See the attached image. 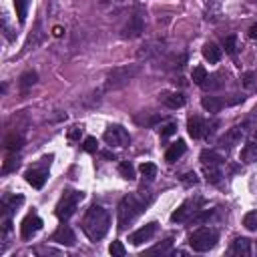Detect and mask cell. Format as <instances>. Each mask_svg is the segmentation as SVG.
<instances>
[{
  "label": "cell",
  "instance_id": "cell-11",
  "mask_svg": "<svg viewBox=\"0 0 257 257\" xmlns=\"http://www.w3.org/2000/svg\"><path fill=\"white\" fill-rule=\"evenodd\" d=\"M157 229H159V223H157V221H151V223L139 227L135 233H131V235H128V241H131L133 245H141V243H145V241H151L153 235L157 233Z\"/></svg>",
  "mask_w": 257,
  "mask_h": 257
},
{
  "label": "cell",
  "instance_id": "cell-16",
  "mask_svg": "<svg viewBox=\"0 0 257 257\" xmlns=\"http://www.w3.org/2000/svg\"><path fill=\"white\" fill-rule=\"evenodd\" d=\"M243 135H245V128H243V124H237V126L229 128V131H227V133H225V135L219 139V145H221L223 149H231L233 145L241 143Z\"/></svg>",
  "mask_w": 257,
  "mask_h": 257
},
{
  "label": "cell",
  "instance_id": "cell-8",
  "mask_svg": "<svg viewBox=\"0 0 257 257\" xmlns=\"http://www.w3.org/2000/svg\"><path fill=\"white\" fill-rule=\"evenodd\" d=\"M243 100H245V96H239V94H235L233 98H223V96H203V98H201V106H203L207 112H219L221 108L239 104V102H243Z\"/></svg>",
  "mask_w": 257,
  "mask_h": 257
},
{
  "label": "cell",
  "instance_id": "cell-19",
  "mask_svg": "<svg viewBox=\"0 0 257 257\" xmlns=\"http://www.w3.org/2000/svg\"><path fill=\"white\" fill-rule=\"evenodd\" d=\"M229 255H251V241L245 237H237L229 247Z\"/></svg>",
  "mask_w": 257,
  "mask_h": 257
},
{
  "label": "cell",
  "instance_id": "cell-44",
  "mask_svg": "<svg viewBox=\"0 0 257 257\" xmlns=\"http://www.w3.org/2000/svg\"><path fill=\"white\" fill-rule=\"evenodd\" d=\"M102 157H106V159H114V155H112V153H108V151H104V153H102Z\"/></svg>",
  "mask_w": 257,
  "mask_h": 257
},
{
  "label": "cell",
  "instance_id": "cell-3",
  "mask_svg": "<svg viewBox=\"0 0 257 257\" xmlns=\"http://www.w3.org/2000/svg\"><path fill=\"white\" fill-rule=\"evenodd\" d=\"M141 66L139 64H124V66H116L112 68L106 78H104V90H116L122 88L124 84H128L137 74H139Z\"/></svg>",
  "mask_w": 257,
  "mask_h": 257
},
{
  "label": "cell",
  "instance_id": "cell-24",
  "mask_svg": "<svg viewBox=\"0 0 257 257\" xmlns=\"http://www.w3.org/2000/svg\"><path fill=\"white\" fill-rule=\"evenodd\" d=\"M36 80H38V74L34 72V70H26V72H22L20 74V78H18V84H20V88H30V86H34L36 84Z\"/></svg>",
  "mask_w": 257,
  "mask_h": 257
},
{
  "label": "cell",
  "instance_id": "cell-27",
  "mask_svg": "<svg viewBox=\"0 0 257 257\" xmlns=\"http://www.w3.org/2000/svg\"><path fill=\"white\" fill-rule=\"evenodd\" d=\"M139 171H141L143 179H147V181H153L157 177V165H153V163H143L139 167Z\"/></svg>",
  "mask_w": 257,
  "mask_h": 257
},
{
  "label": "cell",
  "instance_id": "cell-4",
  "mask_svg": "<svg viewBox=\"0 0 257 257\" xmlns=\"http://www.w3.org/2000/svg\"><path fill=\"white\" fill-rule=\"evenodd\" d=\"M82 199H84V193H82V191L66 189V191L62 193L60 201L56 203V209H54L56 217H58L60 221H68V219L76 213V207L80 205V201H82Z\"/></svg>",
  "mask_w": 257,
  "mask_h": 257
},
{
  "label": "cell",
  "instance_id": "cell-43",
  "mask_svg": "<svg viewBox=\"0 0 257 257\" xmlns=\"http://www.w3.org/2000/svg\"><path fill=\"white\" fill-rule=\"evenodd\" d=\"M54 36H62V28H60V26L54 28Z\"/></svg>",
  "mask_w": 257,
  "mask_h": 257
},
{
  "label": "cell",
  "instance_id": "cell-17",
  "mask_svg": "<svg viewBox=\"0 0 257 257\" xmlns=\"http://www.w3.org/2000/svg\"><path fill=\"white\" fill-rule=\"evenodd\" d=\"M185 151H187V145H185L183 139H179L177 143H173V145L167 149V153H165V161H167V163H175V161H179V159L185 155Z\"/></svg>",
  "mask_w": 257,
  "mask_h": 257
},
{
  "label": "cell",
  "instance_id": "cell-26",
  "mask_svg": "<svg viewBox=\"0 0 257 257\" xmlns=\"http://www.w3.org/2000/svg\"><path fill=\"white\" fill-rule=\"evenodd\" d=\"M118 173H120V177L126 179V181H133V179H135V167H133L128 161H120V163H118Z\"/></svg>",
  "mask_w": 257,
  "mask_h": 257
},
{
  "label": "cell",
  "instance_id": "cell-20",
  "mask_svg": "<svg viewBox=\"0 0 257 257\" xmlns=\"http://www.w3.org/2000/svg\"><path fill=\"white\" fill-rule=\"evenodd\" d=\"M239 159H241V163H245V165H249V163H255V161H257V141H255V139H253V141H249V143H245V147L241 149Z\"/></svg>",
  "mask_w": 257,
  "mask_h": 257
},
{
  "label": "cell",
  "instance_id": "cell-10",
  "mask_svg": "<svg viewBox=\"0 0 257 257\" xmlns=\"http://www.w3.org/2000/svg\"><path fill=\"white\" fill-rule=\"evenodd\" d=\"M143 32H145V16H143L141 12H135V14L128 18V22L124 24L120 36L133 40V38H139Z\"/></svg>",
  "mask_w": 257,
  "mask_h": 257
},
{
  "label": "cell",
  "instance_id": "cell-33",
  "mask_svg": "<svg viewBox=\"0 0 257 257\" xmlns=\"http://www.w3.org/2000/svg\"><path fill=\"white\" fill-rule=\"evenodd\" d=\"M108 253H110L112 257H124L126 249H124V245H122L120 241H112L110 247H108Z\"/></svg>",
  "mask_w": 257,
  "mask_h": 257
},
{
  "label": "cell",
  "instance_id": "cell-35",
  "mask_svg": "<svg viewBox=\"0 0 257 257\" xmlns=\"http://www.w3.org/2000/svg\"><path fill=\"white\" fill-rule=\"evenodd\" d=\"M159 133H161V139H167V137L175 135L177 133V122H167L165 126L159 128Z\"/></svg>",
  "mask_w": 257,
  "mask_h": 257
},
{
  "label": "cell",
  "instance_id": "cell-12",
  "mask_svg": "<svg viewBox=\"0 0 257 257\" xmlns=\"http://www.w3.org/2000/svg\"><path fill=\"white\" fill-rule=\"evenodd\" d=\"M40 229H42V219L38 215L30 213L24 217V221L20 225V235H22V239H32Z\"/></svg>",
  "mask_w": 257,
  "mask_h": 257
},
{
  "label": "cell",
  "instance_id": "cell-41",
  "mask_svg": "<svg viewBox=\"0 0 257 257\" xmlns=\"http://www.w3.org/2000/svg\"><path fill=\"white\" fill-rule=\"evenodd\" d=\"M171 243H173V239L169 237V239H167V241H165L163 245H157V247H153V249H149L147 253H165V251H167V249L171 247Z\"/></svg>",
  "mask_w": 257,
  "mask_h": 257
},
{
  "label": "cell",
  "instance_id": "cell-32",
  "mask_svg": "<svg viewBox=\"0 0 257 257\" xmlns=\"http://www.w3.org/2000/svg\"><path fill=\"white\" fill-rule=\"evenodd\" d=\"M219 78H221V74H211V76H207V80L203 82V88H207V90H215V88L223 86V80H219Z\"/></svg>",
  "mask_w": 257,
  "mask_h": 257
},
{
  "label": "cell",
  "instance_id": "cell-14",
  "mask_svg": "<svg viewBox=\"0 0 257 257\" xmlns=\"http://www.w3.org/2000/svg\"><path fill=\"white\" fill-rule=\"evenodd\" d=\"M159 100H161L167 108H181V106H185V102H187L185 94H183V92H177V90H163V92H159Z\"/></svg>",
  "mask_w": 257,
  "mask_h": 257
},
{
  "label": "cell",
  "instance_id": "cell-29",
  "mask_svg": "<svg viewBox=\"0 0 257 257\" xmlns=\"http://www.w3.org/2000/svg\"><path fill=\"white\" fill-rule=\"evenodd\" d=\"M20 147H22V137L20 135H10L6 139V151L8 153H16Z\"/></svg>",
  "mask_w": 257,
  "mask_h": 257
},
{
  "label": "cell",
  "instance_id": "cell-15",
  "mask_svg": "<svg viewBox=\"0 0 257 257\" xmlns=\"http://www.w3.org/2000/svg\"><path fill=\"white\" fill-rule=\"evenodd\" d=\"M50 241L60 243V245H66V247H72V245L76 243V235H74V231H72L68 225H60V227L52 233Z\"/></svg>",
  "mask_w": 257,
  "mask_h": 257
},
{
  "label": "cell",
  "instance_id": "cell-18",
  "mask_svg": "<svg viewBox=\"0 0 257 257\" xmlns=\"http://www.w3.org/2000/svg\"><path fill=\"white\" fill-rule=\"evenodd\" d=\"M221 56H223V50H221L215 42L203 44V58H205L209 64H217V62L221 60Z\"/></svg>",
  "mask_w": 257,
  "mask_h": 257
},
{
  "label": "cell",
  "instance_id": "cell-39",
  "mask_svg": "<svg viewBox=\"0 0 257 257\" xmlns=\"http://www.w3.org/2000/svg\"><path fill=\"white\" fill-rule=\"evenodd\" d=\"M96 147H98V143H96V139H94V137H86V139H84V143H82V149H84L86 153H94V151H96Z\"/></svg>",
  "mask_w": 257,
  "mask_h": 257
},
{
  "label": "cell",
  "instance_id": "cell-45",
  "mask_svg": "<svg viewBox=\"0 0 257 257\" xmlns=\"http://www.w3.org/2000/svg\"><path fill=\"white\" fill-rule=\"evenodd\" d=\"M253 139H255V141H257V126H255V128H253Z\"/></svg>",
  "mask_w": 257,
  "mask_h": 257
},
{
  "label": "cell",
  "instance_id": "cell-40",
  "mask_svg": "<svg viewBox=\"0 0 257 257\" xmlns=\"http://www.w3.org/2000/svg\"><path fill=\"white\" fill-rule=\"evenodd\" d=\"M16 167H18V157H8L6 163H4V167H2V173H10Z\"/></svg>",
  "mask_w": 257,
  "mask_h": 257
},
{
  "label": "cell",
  "instance_id": "cell-28",
  "mask_svg": "<svg viewBox=\"0 0 257 257\" xmlns=\"http://www.w3.org/2000/svg\"><path fill=\"white\" fill-rule=\"evenodd\" d=\"M207 70H205V66H195L193 68V72H191V78H193V82L195 84H199V86H203V82L207 80Z\"/></svg>",
  "mask_w": 257,
  "mask_h": 257
},
{
  "label": "cell",
  "instance_id": "cell-31",
  "mask_svg": "<svg viewBox=\"0 0 257 257\" xmlns=\"http://www.w3.org/2000/svg\"><path fill=\"white\" fill-rule=\"evenodd\" d=\"M223 48H225V52H227V54L235 56V54H237V36H235V34L227 36V38L223 40Z\"/></svg>",
  "mask_w": 257,
  "mask_h": 257
},
{
  "label": "cell",
  "instance_id": "cell-38",
  "mask_svg": "<svg viewBox=\"0 0 257 257\" xmlns=\"http://www.w3.org/2000/svg\"><path fill=\"white\" fill-rule=\"evenodd\" d=\"M66 137H68V141H78L82 137V126H78V124L70 126L68 133H66Z\"/></svg>",
  "mask_w": 257,
  "mask_h": 257
},
{
  "label": "cell",
  "instance_id": "cell-2",
  "mask_svg": "<svg viewBox=\"0 0 257 257\" xmlns=\"http://www.w3.org/2000/svg\"><path fill=\"white\" fill-rule=\"evenodd\" d=\"M110 227V213L102 205H90L82 219V231L90 241H100Z\"/></svg>",
  "mask_w": 257,
  "mask_h": 257
},
{
  "label": "cell",
  "instance_id": "cell-30",
  "mask_svg": "<svg viewBox=\"0 0 257 257\" xmlns=\"http://www.w3.org/2000/svg\"><path fill=\"white\" fill-rule=\"evenodd\" d=\"M243 227L249 231H257V211H249L243 217Z\"/></svg>",
  "mask_w": 257,
  "mask_h": 257
},
{
  "label": "cell",
  "instance_id": "cell-34",
  "mask_svg": "<svg viewBox=\"0 0 257 257\" xmlns=\"http://www.w3.org/2000/svg\"><path fill=\"white\" fill-rule=\"evenodd\" d=\"M241 82L245 88H253L257 84V74L255 72H243L241 74Z\"/></svg>",
  "mask_w": 257,
  "mask_h": 257
},
{
  "label": "cell",
  "instance_id": "cell-6",
  "mask_svg": "<svg viewBox=\"0 0 257 257\" xmlns=\"http://www.w3.org/2000/svg\"><path fill=\"white\" fill-rule=\"evenodd\" d=\"M203 203H205L203 197H197V195L185 199V201L179 205V209L173 211L171 221H173V223H185V221H191V217H193L195 213L201 211V205H203Z\"/></svg>",
  "mask_w": 257,
  "mask_h": 257
},
{
  "label": "cell",
  "instance_id": "cell-9",
  "mask_svg": "<svg viewBox=\"0 0 257 257\" xmlns=\"http://www.w3.org/2000/svg\"><path fill=\"white\" fill-rule=\"evenodd\" d=\"M102 139H104V143H106L108 147H126V145L131 143L128 131H126L124 126H120V124H110V126L104 131Z\"/></svg>",
  "mask_w": 257,
  "mask_h": 257
},
{
  "label": "cell",
  "instance_id": "cell-5",
  "mask_svg": "<svg viewBox=\"0 0 257 257\" xmlns=\"http://www.w3.org/2000/svg\"><path fill=\"white\" fill-rule=\"evenodd\" d=\"M219 241V231L211 229V227H199L197 231H193L189 235V245L193 251L197 253H205L209 249H213Z\"/></svg>",
  "mask_w": 257,
  "mask_h": 257
},
{
  "label": "cell",
  "instance_id": "cell-22",
  "mask_svg": "<svg viewBox=\"0 0 257 257\" xmlns=\"http://www.w3.org/2000/svg\"><path fill=\"white\" fill-rule=\"evenodd\" d=\"M201 165H223V157L219 155V153H215V151H209V149H205L203 153H201Z\"/></svg>",
  "mask_w": 257,
  "mask_h": 257
},
{
  "label": "cell",
  "instance_id": "cell-25",
  "mask_svg": "<svg viewBox=\"0 0 257 257\" xmlns=\"http://www.w3.org/2000/svg\"><path fill=\"white\" fill-rule=\"evenodd\" d=\"M28 6H30V0H14V8H16V16H18V22L20 24L26 22Z\"/></svg>",
  "mask_w": 257,
  "mask_h": 257
},
{
  "label": "cell",
  "instance_id": "cell-23",
  "mask_svg": "<svg viewBox=\"0 0 257 257\" xmlns=\"http://www.w3.org/2000/svg\"><path fill=\"white\" fill-rule=\"evenodd\" d=\"M24 201L22 195H14V197H4L2 199V209H4V215H12L14 209Z\"/></svg>",
  "mask_w": 257,
  "mask_h": 257
},
{
  "label": "cell",
  "instance_id": "cell-37",
  "mask_svg": "<svg viewBox=\"0 0 257 257\" xmlns=\"http://www.w3.org/2000/svg\"><path fill=\"white\" fill-rule=\"evenodd\" d=\"M139 124H147V126H151V124H155V122H159V120H163V116H159V114H155V116H137L135 118Z\"/></svg>",
  "mask_w": 257,
  "mask_h": 257
},
{
  "label": "cell",
  "instance_id": "cell-13",
  "mask_svg": "<svg viewBox=\"0 0 257 257\" xmlns=\"http://www.w3.org/2000/svg\"><path fill=\"white\" fill-rule=\"evenodd\" d=\"M187 131H189V135H191L193 139H201V137H207V135L211 133L207 120L201 118V116H197V114H195V116H189V120H187Z\"/></svg>",
  "mask_w": 257,
  "mask_h": 257
},
{
  "label": "cell",
  "instance_id": "cell-21",
  "mask_svg": "<svg viewBox=\"0 0 257 257\" xmlns=\"http://www.w3.org/2000/svg\"><path fill=\"white\" fill-rule=\"evenodd\" d=\"M203 173H205V179L213 185H219L221 179H223V171H221V165H203Z\"/></svg>",
  "mask_w": 257,
  "mask_h": 257
},
{
  "label": "cell",
  "instance_id": "cell-36",
  "mask_svg": "<svg viewBox=\"0 0 257 257\" xmlns=\"http://www.w3.org/2000/svg\"><path fill=\"white\" fill-rule=\"evenodd\" d=\"M181 183H183L185 187H191V185H197V183H199V177H197L193 171H189V173H185V175L181 177Z\"/></svg>",
  "mask_w": 257,
  "mask_h": 257
},
{
  "label": "cell",
  "instance_id": "cell-7",
  "mask_svg": "<svg viewBox=\"0 0 257 257\" xmlns=\"http://www.w3.org/2000/svg\"><path fill=\"white\" fill-rule=\"evenodd\" d=\"M50 161H52V155L42 157V163H40V165H36V167H32V169H28V171L24 173L26 183H28V185H32L34 189H42V187H44V183L48 181V167H50Z\"/></svg>",
  "mask_w": 257,
  "mask_h": 257
},
{
  "label": "cell",
  "instance_id": "cell-42",
  "mask_svg": "<svg viewBox=\"0 0 257 257\" xmlns=\"http://www.w3.org/2000/svg\"><path fill=\"white\" fill-rule=\"evenodd\" d=\"M247 36L253 38V40H257V24H253V26L247 30Z\"/></svg>",
  "mask_w": 257,
  "mask_h": 257
},
{
  "label": "cell",
  "instance_id": "cell-1",
  "mask_svg": "<svg viewBox=\"0 0 257 257\" xmlns=\"http://www.w3.org/2000/svg\"><path fill=\"white\" fill-rule=\"evenodd\" d=\"M153 201V195L149 191H137V193H128L120 199L118 203V229L124 231L145 209L147 205Z\"/></svg>",
  "mask_w": 257,
  "mask_h": 257
}]
</instances>
